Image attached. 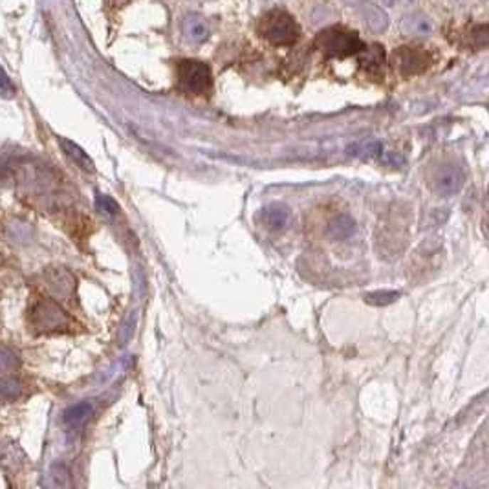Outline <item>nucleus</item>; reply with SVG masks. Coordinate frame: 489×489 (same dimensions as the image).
<instances>
[{"instance_id":"obj_5","label":"nucleus","mask_w":489,"mask_h":489,"mask_svg":"<svg viewBox=\"0 0 489 489\" xmlns=\"http://www.w3.org/2000/svg\"><path fill=\"white\" fill-rule=\"evenodd\" d=\"M466 184V172L460 167L456 162H446L434 171L433 174V185L434 193L440 196H453V194L460 193Z\"/></svg>"},{"instance_id":"obj_3","label":"nucleus","mask_w":489,"mask_h":489,"mask_svg":"<svg viewBox=\"0 0 489 489\" xmlns=\"http://www.w3.org/2000/svg\"><path fill=\"white\" fill-rule=\"evenodd\" d=\"M315 44L328 57H348L363 50L356 31L343 26H330L322 30L315 39Z\"/></svg>"},{"instance_id":"obj_12","label":"nucleus","mask_w":489,"mask_h":489,"mask_svg":"<svg viewBox=\"0 0 489 489\" xmlns=\"http://www.w3.org/2000/svg\"><path fill=\"white\" fill-rule=\"evenodd\" d=\"M356 231V222L348 215H337L326 226V236L330 241H347Z\"/></svg>"},{"instance_id":"obj_1","label":"nucleus","mask_w":489,"mask_h":489,"mask_svg":"<svg viewBox=\"0 0 489 489\" xmlns=\"http://www.w3.org/2000/svg\"><path fill=\"white\" fill-rule=\"evenodd\" d=\"M30 328L35 334H57L68 332L73 326L72 317L53 299H39L30 308Z\"/></svg>"},{"instance_id":"obj_11","label":"nucleus","mask_w":489,"mask_h":489,"mask_svg":"<svg viewBox=\"0 0 489 489\" xmlns=\"http://www.w3.org/2000/svg\"><path fill=\"white\" fill-rule=\"evenodd\" d=\"M182 31H184V35L187 39L198 44L206 43V41L209 39V26H207V22L204 21L202 17H198V15H187V17L184 19V22H182Z\"/></svg>"},{"instance_id":"obj_16","label":"nucleus","mask_w":489,"mask_h":489,"mask_svg":"<svg viewBox=\"0 0 489 489\" xmlns=\"http://www.w3.org/2000/svg\"><path fill=\"white\" fill-rule=\"evenodd\" d=\"M383 63V48H379L378 44H372L370 48H367L365 56L361 57V65L365 68H378Z\"/></svg>"},{"instance_id":"obj_20","label":"nucleus","mask_w":489,"mask_h":489,"mask_svg":"<svg viewBox=\"0 0 489 489\" xmlns=\"http://www.w3.org/2000/svg\"><path fill=\"white\" fill-rule=\"evenodd\" d=\"M14 94H15V86H11L8 73L4 72L2 73V95H4V98H11Z\"/></svg>"},{"instance_id":"obj_4","label":"nucleus","mask_w":489,"mask_h":489,"mask_svg":"<svg viewBox=\"0 0 489 489\" xmlns=\"http://www.w3.org/2000/svg\"><path fill=\"white\" fill-rule=\"evenodd\" d=\"M178 83L180 88L189 94L202 95L209 92L211 85H213V78H211V70L206 63L194 59H182L177 65Z\"/></svg>"},{"instance_id":"obj_10","label":"nucleus","mask_w":489,"mask_h":489,"mask_svg":"<svg viewBox=\"0 0 489 489\" xmlns=\"http://www.w3.org/2000/svg\"><path fill=\"white\" fill-rule=\"evenodd\" d=\"M261 219L264 228L271 229V231H279V229H283L286 226L288 220H290V211L283 204H271V206L262 209Z\"/></svg>"},{"instance_id":"obj_7","label":"nucleus","mask_w":489,"mask_h":489,"mask_svg":"<svg viewBox=\"0 0 489 489\" xmlns=\"http://www.w3.org/2000/svg\"><path fill=\"white\" fill-rule=\"evenodd\" d=\"M394 65L398 70L405 75H412L418 73L427 66V57L418 50H411V48H401L394 53Z\"/></svg>"},{"instance_id":"obj_22","label":"nucleus","mask_w":489,"mask_h":489,"mask_svg":"<svg viewBox=\"0 0 489 489\" xmlns=\"http://www.w3.org/2000/svg\"><path fill=\"white\" fill-rule=\"evenodd\" d=\"M488 194H489V187H488Z\"/></svg>"},{"instance_id":"obj_9","label":"nucleus","mask_w":489,"mask_h":489,"mask_svg":"<svg viewBox=\"0 0 489 489\" xmlns=\"http://www.w3.org/2000/svg\"><path fill=\"white\" fill-rule=\"evenodd\" d=\"M399 28L405 35H411V37H429L433 35L434 24L425 14H411L401 19Z\"/></svg>"},{"instance_id":"obj_18","label":"nucleus","mask_w":489,"mask_h":489,"mask_svg":"<svg viewBox=\"0 0 489 489\" xmlns=\"http://www.w3.org/2000/svg\"><path fill=\"white\" fill-rule=\"evenodd\" d=\"M98 207L101 209V213H107V215H117L120 213V206L107 194H98Z\"/></svg>"},{"instance_id":"obj_13","label":"nucleus","mask_w":489,"mask_h":489,"mask_svg":"<svg viewBox=\"0 0 489 489\" xmlns=\"http://www.w3.org/2000/svg\"><path fill=\"white\" fill-rule=\"evenodd\" d=\"M361 17H363V22L367 24V28L370 31H374V33H383L389 28V17H387V14L379 6L367 4L365 8L361 9Z\"/></svg>"},{"instance_id":"obj_17","label":"nucleus","mask_w":489,"mask_h":489,"mask_svg":"<svg viewBox=\"0 0 489 489\" xmlns=\"http://www.w3.org/2000/svg\"><path fill=\"white\" fill-rule=\"evenodd\" d=\"M19 392H21V387H19L17 379L4 378V383H2V398H4V401H14V399H17Z\"/></svg>"},{"instance_id":"obj_6","label":"nucleus","mask_w":489,"mask_h":489,"mask_svg":"<svg viewBox=\"0 0 489 489\" xmlns=\"http://www.w3.org/2000/svg\"><path fill=\"white\" fill-rule=\"evenodd\" d=\"M46 288L57 299H70L75 290V277L65 268L46 271Z\"/></svg>"},{"instance_id":"obj_19","label":"nucleus","mask_w":489,"mask_h":489,"mask_svg":"<svg viewBox=\"0 0 489 489\" xmlns=\"http://www.w3.org/2000/svg\"><path fill=\"white\" fill-rule=\"evenodd\" d=\"M15 365H19L17 354L14 350H9V347H4L2 348V370L4 372H9L11 369L15 370Z\"/></svg>"},{"instance_id":"obj_15","label":"nucleus","mask_w":489,"mask_h":489,"mask_svg":"<svg viewBox=\"0 0 489 489\" xmlns=\"http://www.w3.org/2000/svg\"><path fill=\"white\" fill-rule=\"evenodd\" d=\"M398 299H399V292H394V290H382V292H372L365 295V300L372 306L392 305V303Z\"/></svg>"},{"instance_id":"obj_8","label":"nucleus","mask_w":489,"mask_h":489,"mask_svg":"<svg viewBox=\"0 0 489 489\" xmlns=\"http://www.w3.org/2000/svg\"><path fill=\"white\" fill-rule=\"evenodd\" d=\"M57 142H59L61 149H63V152H65L66 158H68L70 162H72L73 165H75V167L81 169L83 172L94 174V172H95L94 162H92L90 156L86 154L85 150H83L81 147L78 145V143L72 142V140H68V137H63V136L57 137Z\"/></svg>"},{"instance_id":"obj_2","label":"nucleus","mask_w":489,"mask_h":489,"mask_svg":"<svg viewBox=\"0 0 489 489\" xmlns=\"http://www.w3.org/2000/svg\"><path fill=\"white\" fill-rule=\"evenodd\" d=\"M258 30L262 37L275 46H292L299 41L300 35L295 19L283 9H273L264 15L258 24Z\"/></svg>"},{"instance_id":"obj_21","label":"nucleus","mask_w":489,"mask_h":489,"mask_svg":"<svg viewBox=\"0 0 489 489\" xmlns=\"http://www.w3.org/2000/svg\"><path fill=\"white\" fill-rule=\"evenodd\" d=\"M387 6H399V4H405V2H409V0H383Z\"/></svg>"},{"instance_id":"obj_14","label":"nucleus","mask_w":489,"mask_h":489,"mask_svg":"<svg viewBox=\"0 0 489 489\" xmlns=\"http://www.w3.org/2000/svg\"><path fill=\"white\" fill-rule=\"evenodd\" d=\"M92 414V405L88 401H81V404H75L72 407L66 409L63 412V421H65L68 427H79V425L85 424V420Z\"/></svg>"}]
</instances>
